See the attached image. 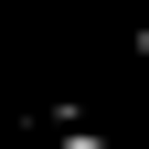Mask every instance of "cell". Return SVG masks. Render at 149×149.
<instances>
[{"mask_svg":"<svg viewBox=\"0 0 149 149\" xmlns=\"http://www.w3.org/2000/svg\"><path fill=\"white\" fill-rule=\"evenodd\" d=\"M53 149H128V139H107V128H85L74 107H53Z\"/></svg>","mask_w":149,"mask_h":149,"instance_id":"obj_1","label":"cell"},{"mask_svg":"<svg viewBox=\"0 0 149 149\" xmlns=\"http://www.w3.org/2000/svg\"><path fill=\"white\" fill-rule=\"evenodd\" d=\"M139 53H149V22H139Z\"/></svg>","mask_w":149,"mask_h":149,"instance_id":"obj_2","label":"cell"}]
</instances>
